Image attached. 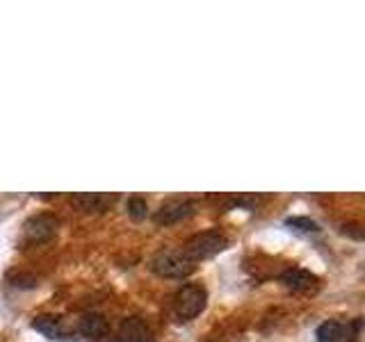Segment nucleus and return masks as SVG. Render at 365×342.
<instances>
[{
  "label": "nucleus",
  "instance_id": "1",
  "mask_svg": "<svg viewBox=\"0 0 365 342\" xmlns=\"http://www.w3.org/2000/svg\"><path fill=\"white\" fill-rule=\"evenodd\" d=\"M153 274L163 279H187L197 269V265L185 256L182 249H163L148 262Z\"/></svg>",
  "mask_w": 365,
  "mask_h": 342
},
{
  "label": "nucleus",
  "instance_id": "2",
  "mask_svg": "<svg viewBox=\"0 0 365 342\" xmlns=\"http://www.w3.org/2000/svg\"><path fill=\"white\" fill-rule=\"evenodd\" d=\"M228 247V239L224 233L220 231H205V233H199L190 237L182 251H185V256L197 265L199 260H208L212 256H217L220 251H224Z\"/></svg>",
  "mask_w": 365,
  "mask_h": 342
},
{
  "label": "nucleus",
  "instance_id": "3",
  "mask_svg": "<svg viewBox=\"0 0 365 342\" xmlns=\"http://www.w3.org/2000/svg\"><path fill=\"white\" fill-rule=\"evenodd\" d=\"M205 301H208V292L201 285H182L174 296L176 313L182 319H194L197 315H201Z\"/></svg>",
  "mask_w": 365,
  "mask_h": 342
},
{
  "label": "nucleus",
  "instance_id": "4",
  "mask_svg": "<svg viewBox=\"0 0 365 342\" xmlns=\"http://www.w3.org/2000/svg\"><path fill=\"white\" fill-rule=\"evenodd\" d=\"M57 219L53 214H34L23 224V242L26 244H43L57 235Z\"/></svg>",
  "mask_w": 365,
  "mask_h": 342
},
{
  "label": "nucleus",
  "instance_id": "5",
  "mask_svg": "<svg viewBox=\"0 0 365 342\" xmlns=\"http://www.w3.org/2000/svg\"><path fill=\"white\" fill-rule=\"evenodd\" d=\"M194 214V203L187 201V199H171V201H165L160 208L155 210V224L160 226H171V224H178L182 219H187V217Z\"/></svg>",
  "mask_w": 365,
  "mask_h": 342
},
{
  "label": "nucleus",
  "instance_id": "6",
  "mask_svg": "<svg viewBox=\"0 0 365 342\" xmlns=\"http://www.w3.org/2000/svg\"><path fill=\"white\" fill-rule=\"evenodd\" d=\"M114 201H117V194L83 192V194H73L71 197V203L83 212H106L112 208Z\"/></svg>",
  "mask_w": 365,
  "mask_h": 342
},
{
  "label": "nucleus",
  "instance_id": "7",
  "mask_svg": "<svg viewBox=\"0 0 365 342\" xmlns=\"http://www.w3.org/2000/svg\"><path fill=\"white\" fill-rule=\"evenodd\" d=\"M32 328L43 333L46 338L51 340H73V333L64 326V319L62 317H55V315H39L32 319Z\"/></svg>",
  "mask_w": 365,
  "mask_h": 342
},
{
  "label": "nucleus",
  "instance_id": "8",
  "mask_svg": "<svg viewBox=\"0 0 365 342\" xmlns=\"http://www.w3.org/2000/svg\"><path fill=\"white\" fill-rule=\"evenodd\" d=\"M117 342H153V331L144 319L128 317V319H123V324L119 328Z\"/></svg>",
  "mask_w": 365,
  "mask_h": 342
},
{
  "label": "nucleus",
  "instance_id": "9",
  "mask_svg": "<svg viewBox=\"0 0 365 342\" xmlns=\"http://www.w3.org/2000/svg\"><path fill=\"white\" fill-rule=\"evenodd\" d=\"M281 281H283L285 288H290L292 292H311L317 288V283H319V279L315 276V274L299 269V267L285 269L281 274Z\"/></svg>",
  "mask_w": 365,
  "mask_h": 342
},
{
  "label": "nucleus",
  "instance_id": "10",
  "mask_svg": "<svg viewBox=\"0 0 365 342\" xmlns=\"http://www.w3.org/2000/svg\"><path fill=\"white\" fill-rule=\"evenodd\" d=\"M78 331L89 340H98L108 333V319L101 313H85L78 322Z\"/></svg>",
  "mask_w": 365,
  "mask_h": 342
},
{
  "label": "nucleus",
  "instance_id": "11",
  "mask_svg": "<svg viewBox=\"0 0 365 342\" xmlns=\"http://www.w3.org/2000/svg\"><path fill=\"white\" fill-rule=\"evenodd\" d=\"M345 340V326L336 319H329V322L319 324L317 328V342H342Z\"/></svg>",
  "mask_w": 365,
  "mask_h": 342
},
{
  "label": "nucleus",
  "instance_id": "12",
  "mask_svg": "<svg viewBox=\"0 0 365 342\" xmlns=\"http://www.w3.org/2000/svg\"><path fill=\"white\" fill-rule=\"evenodd\" d=\"M7 281L14 285V288H21V290H32L37 288V279L32 276V274H26V271H19V274H9Z\"/></svg>",
  "mask_w": 365,
  "mask_h": 342
},
{
  "label": "nucleus",
  "instance_id": "13",
  "mask_svg": "<svg viewBox=\"0 0 365 342\" xmlns=\"http://www.w3.org/2000/svg\"><path fill=\"white\" fill-rule=\"evenodd\" d=\"M125 210H128V214L133 217V219H144L146 212H148V203L142 197H130L128 203H125Z\"/></svg>",
  "mask_w": 365,
  "mask_h": 342
},
{
  "label": "nucleus",
  "instance_id": "14",
  "mask_svg": "<svg viewBox=\"0 0 365 342\" xmlns=\"http://www.w3.org/2000/svg\"><path fill=\"white\" fill-rule=\"evenodd\" d=\"M285 224L297 228V231H302V233H317L319 231V226L313 219H308V217H288Z\"/></svg>",
  "mask_w": 365,
  "mask_h": 342
}]
</instances>
